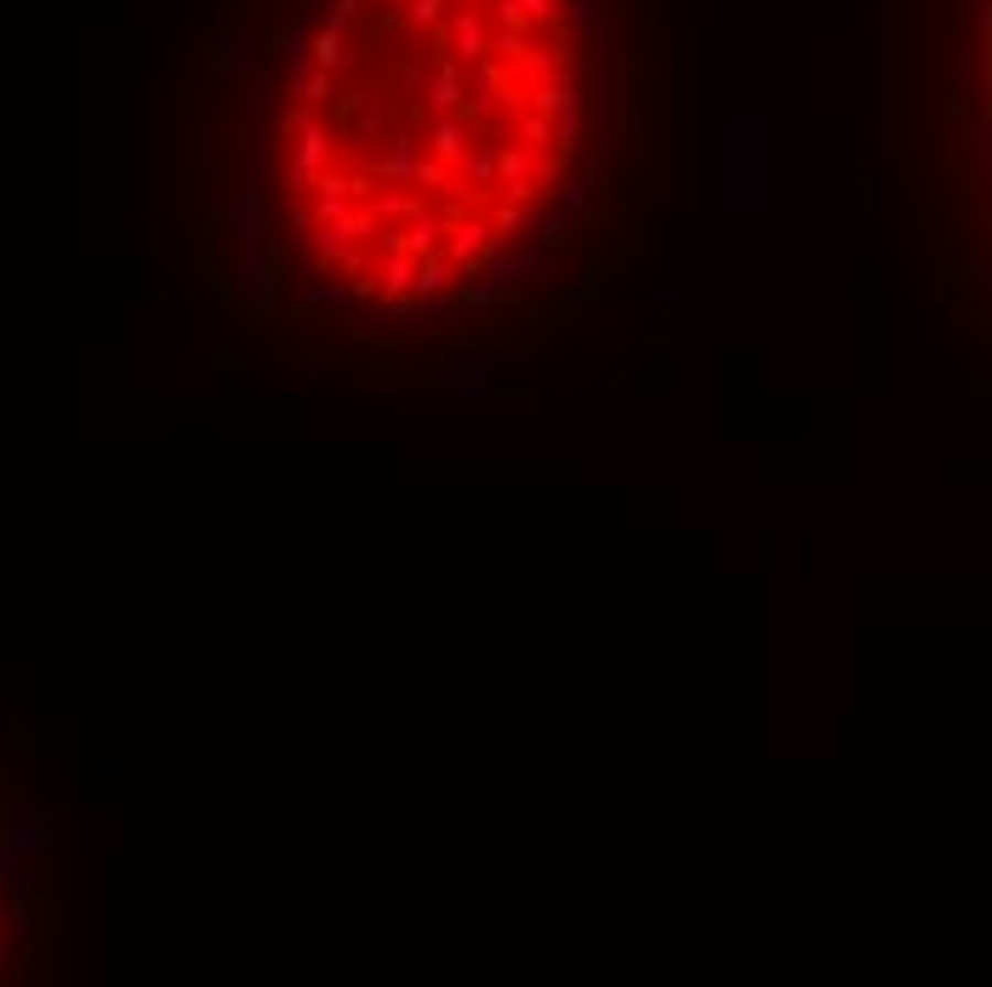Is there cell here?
<instances>
[{"instance_id":"obj_1","label":"cell","mask_w":992,"mask_h":987,"mask_svg":"<svg viewBox=\"0 0 992 987\" xmlns=\"http://www.w3.org/2000/svg\"><path fill=\"white\" fill-rule=\"evenodd\" d=\"M490 246H496V235L485 228V217H462V223H451L445 235H440V251L456 262L462 275H474L479 262L490 257Z\"/></svg>"},{"instance_id":"obj_2","label":"cell","mask_w":992,"mask_h":987,"mask_svg":"<svg viewBox=\"0 0 992 987\" xmlns=\"http://www.w3.org/2000/svg\"><path fill=\"white\" fill-rule=\"evenodd\" d=\"M462 280V269L445 257V251H434V257H417V275H411V298L417 303H434V298H445V291Z\"/></svg>"},{"instance_id":"obj_3","label":"cell","mask_w":992,"mask_h":987,"mask_svg":"<svg viewBox=\"0 0 992 987\" xmlns=\"http://www.w3.org/2000/svg\"><path fill=\"white\" fill-rule=\"evenodd\" d=\"M485 228L496 240H514V235H525L531 228V206H519V201H508V194H496V201H485Z\"/></svg>"},{"instance_id":"obj_4","label":"cell","mask_w":992,"mask_h":987,"mask_svg":"<svg viewBox=\"0 0 992 987\" xmlns=\"http://www.w3.org/2000/svg\"><path fill=\"white\" fill-rule=\"evenodd\" d=\"M343 298H348V286H325V280H320V286H309V303H314V309H325V303H343Z\"/></svg>"},{"instance_id":"obj_5","label":"cell","mask_w":992,"mask_h":987,"mask_svg":"<svg viewBox=\"0 0 992 987\" xmlns=\"http://www.w3.org/2000/svg\"><path fill=\"white\" fill-rule=\"evenodd\" d=\"M291 235H303V240L314 235V217H309V206H303V201L291 206Z\"/></svg>"}]
</instances>
